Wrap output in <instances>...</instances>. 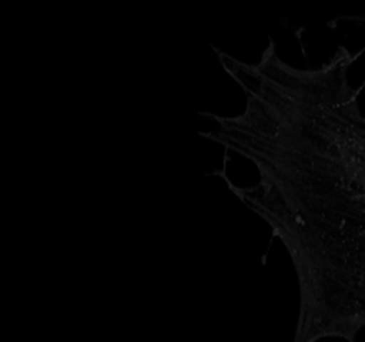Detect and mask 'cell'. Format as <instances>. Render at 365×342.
Masks as SVG:
<instances>
[{
  "label": "cell",
  "instance_id": "cell-1",
  "mask_svg": "<svg viewBox=\"0 0 365 342\" xmlns=\"http://www.w3.org/2000/svg\"><path fill=\"white\" fill-rule=\"evenodd\" d=\"M358 54L278 77L274 137L257 152L248 208L287 248L297 272V342L354 341L365 328V114L349 81Z\"/></svg>",
  "mask_w": 365,
  "mask_h": 342
}]
</instances>
